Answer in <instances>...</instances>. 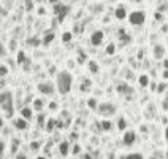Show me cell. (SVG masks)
<instances>
[{"instance_id": "obj_43", "label": "cell", "mask_w": 168, "mask_h": 159, "mask_svg": "<svg viewBox=\"0 0 168 159\" xmlns=\"http://www.w3.org/2000/svg\"><path fill=\"white\" fill-rule=\"evenodd\" d=\"M163 65H165V69L168 70V59H167V61H165V62H163Z\"/></svg>"}, {"instance_id": "obj_4", "label": "cell", "mask_w": 168, "mask_h": 159, "mask_svg": "<svg viewBox=\"0 0 168 159\" xmlns=\"http://www.w3.org/2000/svg\"><path fill=\"white\" fill-rule=\"evenodd\" d=\"M129 19H130V24H133V26H141L144 21H146V14H144L143 11H133V13H130Z\"/></svg>"}, {"instance_id": "obj_41", "label": "cell", "mask_w": 168, "mask_h": 159, "mask_svg": "<svg viewBox=\"0 0 168 159\" xmlns=\"http://www.w3.org/2000/svg\"><path fill=\"white\" fill-rule=\"evenodd\" d=\"M152 158H162V154H160V153H154V154H152Z\"/></svg>"}, {"instance_id": "obj_18", "label": "cell", "mask_w": 168, "mask_h": 159, "mask_svg": "<svg viewBox=\"0 0 168 159\" xmlns=\"http://www.w3.org/2000/svg\"><path fill=\"white\" fill-rule=\"evenodd\" d=\"M138 81H140V84H141L143 88H146V86L149 84V78H148L146 75H141L140 78H138Z\"/></svg>"}, {"instance_id": "obj_30", "label": "cell", "mask_w": 168, "mask_h": 159, "mask_svg": "<svg viewBox=\"0 0 168 159\" xmlns=\"http://www.w3.org/2000/svg\"><path fill=\"white\" fill-rule=\"evenodd\" d=\"M114 51H116V46L111 43V45H108V48H106V53L108 54H114Z\"/></svg>"}, {"instance_id": "obj_31", "label": "cell", "mask_w": 168, "mask_h": 159, "mask_svg": "<svg viewBox=\"0 0 168 159\" xmlns=\"http://www.w3.org/2000/svg\"><path fill=\"white\" fill-rule=\"evenodd\" d=\"M125 126H127V124H125V119H124V118H120V119H119V124H117V127H119V129H125Z\"/></svg>"}, {"instance_id": "obj_6", "label": "cell", "mask_w": 168, "mask_h": 159, "mask_svg": "<svg viewBox=\"0 0 168 159\" xmlns=\"http://www.w3.org/2000/svg\"><path fill=\"white\" fill-rule=\"evenodd\" d=\"M38 91H40L41 94H52L54 92V86H52L51 83H40L38 84Z\"/></svg>"}, {"instance_id": "obj_15", "label": "cell", "mask_w": 168, "mask_h": 159, "mask_svg": "<svg viewBox=\"0 0 168 159\" xmlns=\"http://www.w3.org/2000/svg\"><path fill=\"white\" fill-rule=\"evenodd\" d=\"M117 37L120 38V40H122V43H125V42H130V37H127V34H125V30H124V29H119V32H117Z\"/></svg>"}, {"instance_id": "obj_5", "label": "cell", "mask_w": 168, "mask_h": 159, "mask_svg": "<svg viewBox=\"0 0 168 159\" xmlns=\"http://www.w3.org/2000/svg\"><path fill=\"white\" fill-rule=\"evenodd\" d=\"M114 111H116V107L113 104H108V102H105L98 107V113L103 116H111V115H114Z\"/></svg>"}, {"instance_id": "obj_39", "label": "cell", "mask_w": 168, "mask_h": 159, "mask_svg": "<svg viewBox=\"0 0 168 159\" xmlns=\"http://www.w3.org/2000/svg\"><path fill=\"white\" fill-rule=\"evenodd\" d=\"M49 108H51V110H56V108H57V104H56V102H52V104L49 105Z\"/></svg>"}, {"instance_id": "obj_29", "label": "cell", "mask_w": 168, "mask_h": 159, "mask_svg": "<svg viewBox=\"0 0 168 159\" xmlns=\"http://www.w3.org/2000/svg\"><path fill=\"white\" fill-rule=\"evenodd\" d=\"M40 146H41L40 142H32V143H30V150H32V151H37Z\"/></svg>"}, {"instance_id": "obj_27", "label": "cell", "mask_w": 168, "mask_h": 159, "mask_svg": "<svg viewBox=\"0 0 168 159\" xmlns=\"http://www.w3.org/2000/svg\"><path fill=\"white\" fill-rule=\"evenodd\" d=\"M111 127H113V124H111L110 121H103L102 123V129H103V131H110Z\"/></svg>"}, {"instance_id": "obj_12", "label": "cell", "mask_w": 168, "mask_h": 159, "mask_svg": "<svg viewBox=\"0 0 168 159\" xmlns=\"http://www.w3.org/2000/svg\"><path fill=\"white\" fill-rule=\"evenodd\" d=\"M116 91H117V92H120V94H124V92H132L130 86H129L127 83H119V84L116 86Z\"/></svg>"}, {"instance_id": "obj_40", "label": "cell", "mask_w": 168, "mask_h": 159, "mask_svg": "<svg viewBox=\"0 0 168 159\" xmlns=\"http://www.w3.org/2000/svg\"><path fill=\"white\" fill-rule=\"evenodd\" d=\"M167 7H168V5H162V7H159V11H165V10H167Z\"/></svg>"}, {"instance_id": "obj_32", "label": "cell", "mask_w": 168, "mask_h": 159, "mask_svg": "<svg viewBox=\"0 0 168 159\" xmlns=\"http://www.w3.org/2000/svg\"><path fill=\"white\" fill-rule=\"evenodd\" d=\"M87 105H89V108H95V107H97V102H95V99H89V102H87Z\"/></svg>"}, {"instance_id": "obj_22", "label": "cell", "mask_w": 168, "mask_h": 159, "mask_svg": "<svg viewBox=\"0 0 168 159\" xmlns=\"http://www.w3.org/2000/svg\"><path fill=\"white\" fill-rule=\"evenodd\" d=\"M27 43L32 46H38V45H41V40H38V38H29Z\"/></svg>"}, {"instance_id": "obj_3", "label": "cell", "mask_w": 168, "mask_h": 159, "mask_svg": "<svg viewBox=\"0 0 168 159\" xmlns=\"http://www.w3.org/2000/svg\"><path fill=\"white\" fill-rule=\"evenodd\" d=\"M54 14H57L59 16V22H64V19H65V16L68 14L70 11V7L68 5H60V3H56L54 5Z\"/></svg>"}, {"instance_id": "obj_46", "label": "cell", "mask_w": 168, "mask_h": 159, "mask_svg": "<svg viewBox=\"0 0 168 159\" xmlns=\"http://www.w3.org/2000/svg\"><path fill=\"white\" fill-rule=\"evenodd\" d=\"M135 2H141V0H135Z\"/></svg>"}, {"instance_id": "obj_34", "label": "cell", "mask_w": 168, "mask_h": 159, "mask_svg": "<svg viewBox=\"0 0 168 159\" xmlns=\"http://www.w3.org/2000/svg\"><path fill=\"white\" fill-rule=\"evenodd\" d=\"M38 123H40V126L45 124V115H40V116H38Z\"/></svg>"}, {"instance_id": "obj_33", "label": "cell", "mask_w": 168, "mask_h": 159, "mask_svg": "<svg viewBox=\"0 0 168 159\" xmlns=\"http://www.w3.org/2000/svg\"><path fill=\"white\" fill-rule=\"evenodd\" d=\"M0 73H2V76H5L8 73V67L7 65H2V67H0Z\"/></svg>"}, {"instance_id": "obj_1", "label": "cell", "mask_w": 168, "mask_h": 159, "mask_svg": "<svg viewBox=\"0 0 168 159\" xmlns=\"http://www.w3.org/2000/svg\"><path fill=\"white\" fill-rule=\"evenodd\" d=\"M73 84V78L68 72H60L57 73V89L60 94H67L70 92Z\"/></svg>"}, {"instance_id": "obj_16", "label": "cell", "mask_w": 168, "mask_h": 159, "mask_svg": "<svg viewBox=\"0 0 168 159\" xmlns=\"http://www.w3.org/2000/svg\"><path fill=\"white\" fill-rule=\"evenodd\" d=\"M21 115H22L25 119H30V118H32V110L25 107V108H22V110H21Z\"/></svg>"}, {"instance_id": "obj_45", "label": "cell", "mask_w": 168, "mask_h": 159, "mask_svg": "<svg viewBox=\"0 0 168 159\" xmlns=\"http://www.w3.org/2000/svg\"><path fill=\"white\" fill-rule=\"evenodd\" d=\"M165 135H167V138H168V129H167V132H165Z\"/></svg>"}, {"instance_id": "obj_44", "label": "cell", "mask_w": 168, "mask_h": 159, "mask_svg": "<svg viewBox=\"0 0 168 159\" xmlns=\"http://www.w3.org/2000/svg\"><path fill=\"white\" fill-rule=\"evenodd\" d=\"M163 78H168V70H165V73H163Z\"/></svg>"}, {"instance_id": "obj_26", "label": "cell", "mask_w": 168, "mask_h": 159, "mask_svg": "<svg viewBox=\"0 0 168 159\" xmlns=\"http://www.w3.org/2000/svg\"><path fill=\"white\" fill-rule=\"evenodd\" d=\"M24 5H25V10L27 11L33 10V2H32V0H24Z\"/></svg>"}, {"instance_id": "obj_42", "label": "cell", "mask_w": 168, "mask_h": 159, "mask_svg": "<svg viewBox=\"0 0 168 159\" xmlns=\"http://www.w3.org/2000/svg\"><path fill=\"white\" fill-rule=\"evenodd\" d=\"M49 3H52V5H56V3H59V0H49Z\"/></svg>"}, {"instance_id": "obj_47", "label": "cell", "mask_w": 168, "mask_h": 159, "mask_svg": "<svg viewBox=\"0 0 168 159\" xmlns=\"http://www.w3.org/2000/svg\"><path fill=\"white\" fill-rule=\"evenodd\" d=\"M38 2H43V0H38Z\"/></svg>"}, {"instance_id": "obj_37", "label": "cell", "mask_w": 168, "mask_h": 159, "mask_svg": "<svg viewBox=\"0 0 168 159\" xmlns=\"http://www.w3.org/2000/svg\"><path fill=\"white\" fill-rule=\"evenodd\" d=\"M37 13L40 14V16H43V14L46 13V10H45V8H43V7H40V8H38V11H37Z\"/></svg>"}, {"instance_id": "obj_14", "label": "cell", "mask_w": 168, "mask_h": 159, "mask_svg": "<svg viewBox=\"0 0 168 159\" xmlns=\"http://www.w3.org/2000/svg\"><path fill=\"white\" fill-rule=\"evenodd\" d=\"M68 148H70L68 142H62L60 146H59V151H60L62 156H67V154H68Z\"/></svg>"}, {"instance_id": "obj_2", "label": "cell", "mask_w": 168, "mask_h": 159, "mask_svg": "<svg viewBox=\"0 0 168 159\" xmlns=\"http://www.w3.org/2000/svg\"><path fill=\"white\" fill-rule=\"evenodd\" d=\"M11 92H2V110L5 111L7 118L13 116V99Z\"/></svg>"}, {"instance_id": "obj_23", "label": "cell", "mask_w": 168, "mask_h": 159, "mask_svg": "<svg viewBox=\"0 0 168 159\" xmlns=\"http://www.w3.org/2000/svg\"><path fill=\"white\" fill-rule=\"evenodd\" d=\"M89 89H90V81H89V80H84V83H82V86H81V91L87 92Z\"/></svg>"}, {"instance_id": "obj_28", "label": "cell", "mask_w": 168, "mask_h": 159, "mask_svg": "<svg viewBox=\"0 0 168 159\" xmlns=\"http://www.w3.org/2000/svg\"><path fill=\"white\" fill-rule=\"evenodd\" d=\"M125 158H127V159H141L143 156H141V154H138V153H130V154H127Z\"/></svg>"}, {"instance_id": "obj_20", "label": "cell", "mask_w": 168, "mask_h": 159, "mask_svg": "<svg viewBox=\"0 0 168 159\" xmlns=\"http://www.w3.org/2000/svg\"><path fill=\"white\" fill-rule=\"evenodd\" d=\"M25 62V54L24 51H19L17 53V64H24Z\"/></svg>"}, {"instance_id": "obj_38", "label": "cell", "mask_w": 168, "mask_h": 159, "mask_svg": "<svg viewBox=\"0 0 168 159\" xmlns=\"http://www.w3.org/2000/svg\"><path fill=\"white\" fill-rule=\"evenodd\" d=\"M165 88H167V86H165V84H163V83H162V84H159V88H157V91H159V92H162V91H165Z\"/></svg>"}, {"instance_id": "obj_10", "label": "cell", "mask_w": 168, "mask_h": 159, "mask_svg": "<svg viewBox=\"0 0 168 159\" xmlns=\"http://www.w3.org/2000/svg\"><path fill=\"white\" fill-rule=\"evenodd\" d=\"M165 56V48L162 45H155L154 46V57L155 59H162Z\"/></svg>"}, {"instance_id": "obj_24", "label": "cell", "mask_w": 168, "mask_h": 159, "mask_svg": "<svg viewBox=\"0 0 168 159\" xmlns=\"http://www.w3.org/2000/svg\"><path fill=\"white\" fill-rule=\"evenodd\" d=\"M43 105H45V104H43V100H41V99H37V100H35V104H33V107H35V110L40 111L41 108H43Z\"/></svg>"}, {"instance_id": "obj_21", "label": "cell", "mask_w": 168, "mask_h": 159, "mask_svg": "<svg viewBox=\"0 0 168 159\" xmlns=\"http://www.w3.org/2000/svg\"><path fill=\"white\" fill-rule=\"evenodd\" d=\"M89 70H90L92 73H97V72H98V65H97L94 61H90V62H89Z\"/></svg>"}, {"instance_id": "obj_9", "label": "cell", "mask_w": 168, "mask_h": 159, "mask_svg": "<svg viewBox=\"0 0 168 159\" xmlns=\"http://www.w3.org/2000/svg\"><path fill=\"white\" fill-rule=\"evenodd\" d=\"M14 127L19 129V131H24V129H27V121H25V118H19V119H16L14 121Z\"/></svg>"}, {"instance_id": "obj_17", "label": "cell", "mask_w": 168, "mask_h": 159, "mask_svg": "<svg viewBox=\"0 0 168 159\" xmlns=\"http://www.w3.org/2000/svg\"><path fill=\"white\" fill-rule=\"evenodd\" d=\"M90 11H92V13H102L103 11V5L102 3H98V5H90Z\"/></svg>"}, {"instance_id": "obj_13", "label": "cell", "mask_w": 168, "mask_h": 159, "mask_svg": "<svg viewBox=\"0 0 168 159\" xmlns=\"http://www.w3.org/2000/svg\"><path fill=\"white\" fill-rule=\"evenodd\" d=\"M54 37H56V35H54V32H46V34H45V37H43V45H45V46H48L49 43H51L52 40H54Z\"/></svg>"}, {"instance_id": "obj_19", "label": "cell", "mask_w": 168, "mask_h": 159, "mask_svg": "<svg viewBox=\"0 0 168 159\" xmlns=\"http://www.w3.org/2000/svg\"><path fill=\"white\" fill-rule=\"evenodd\" d=\"M56 123H57V121H56L54 118H51V119L48 121V126H46V131H48V132H52V129H54Z\"/></svg>"}, {"instance_id": "obj_11", "label": "cell", "mask_w": 168, "mask_h": 159, "mask_svg": "<svg viewBox=\"0 0 168 159\" xmlns=\"http://www.w3.org/2000/svg\"><path fill=\"white\" fill-rule=\"evenodd\" d=\"M114 14H116L117 19H124V18L127 16V11H125V8H124L122 5H119V7L116 8V11H114Z\"/></svg>"}, {"instance_id": "obj_7", "label": "cell", "mask_w": 168, "mask_h": 159, "mask_svg": "<svg viewBox=\"0 0 168 159\" xmlns=\"http://www.w3.org/2000/svg\"><path fill=\"white\" fill-rule=\"evenodd\" d=\"M103 32L102 30H97V32H94L92 34V37H90V43H92L94 46H98L100 43H102V40H103Z\"/></svg>"}, {"instance_id": "obj_25", "label": "cell", "mask_w": 168, "mask_h": 159, "mask_svg": "<svg viewBox=\"0 0 168 159\" xmlns=\"http://www.w3.org/2000/svg\"><path fill=\"white\" fill-rule=\"evenodd\" d=\"M72 40V34L70 32H65V34H62V42L64 43H68Z\"/></svg>"}, {"instance_id": "obj_36", "label": "cell", "mask_w": 168, "mask_h": 159, "mask_svg": "<svg viewBox=\"0 0 168 159\" xmlns=\"http://www.w3.org/2000/svg\"><path fill=\"white\" fill-rule=\"evenodd\" d=\"M79 151H81V146H79V145H75V148H73V154H78Z\"/></svg>"}, {"instance_id": "obj_8", "label": "cell", "mask_w": 168, "mask_h": 159, "mask_svg": "<svg viewBox=\"0 0 168 159\" xmlns=\"http://www.w3.org/2000/svg\"><path fill=\"white\" fill-rule=\"evenodd\" d=\"M135 137H137V135H135V132H133V131L125 132V134H124V143H125L127 146L133 145V143H135Z\"/></svg>"}, {"instance_id": "obj_35", "label": "cell", "mask_w": 168, "mask_h": 159, "mask_svg": "<svg viewBox=\"0 0 168 159\" xmlns=\"http://www.w3.org/2000/svg\"><path fill=\"white\" fill-rule=\"evenodd\" d=\"M3 150H5V143H3V140L0 142V156H3Z\"/></svg>"}]
</instances>
